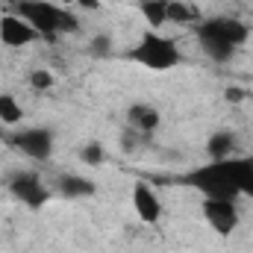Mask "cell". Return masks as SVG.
I'll use <instances>...</instances> for the list:
<instances>
[{"instance_id":"10","label":"cell","mask_w":253,"mask_h":253,"mask_svg":"<svg viewBox=\"0 0 253 253\" xmlns=\"http://www.w3.org/2000/svg\"><path fill=\"white\" fill-rule=\"evenodd\" d=\"M126 121H129V126L132 129H138L141 135H150L156 126H159V112L150 106V103H132L129 109H126Z\"/></svg>"},{"instance_id":"14","label":"cell","mask_w":253,"mask_h":253,"mask_svg":"<svg viewBox=\"0 0 253 253\" xmlns=\"http://www.w3.org/2000/svg\"><path fill=\"white\" fill-rule=\"evenodd\" d=\"M141 15L150 27H162L168 21V3L165 0H141Z\"/></svg>"},{"instance_id":"19","label":"cell","mask_w":253,"mask_h":253,"mask_svg":"<svg viewBox=\"0 0 253 253\" xmlns=\"http://www.w3.org/2000/svg\"><path fill=\"white\" fill-rule=\"evenodd\" d=\"M245 97H248L245 88H227V100H230V103H239V100H245Z\"/></svg>"},{"instance_id":"12","label":"cell","mask_w":253,"mask_h":253,"mask_svg":"<svg viewBox=\"0 0 253 253\" xmlns=\"http://www.w3.org/2000/svg\"><path fill=\"white\" fill-rule=\"evenodd\" d=\"M59 191L65 197H91L94 194V183L80 177V174H62L59 177Z\"/></svg>"},{"instance_id":"8","label":"cell","mask_w":253,"mask_h":253,"mask_svg":"<svg viewBox=\"0 0 253 253\" xmlns=\"http://www.w3.org/2000/svg\"><path fill=\"white\" fill-rule=\"evenodd\" d=\"M36 39H42L36 30H33V24H27L21 15H6V18H0V42L3 44H9V47H27V44H33Z\"/></svg>"},{"instance_id":"6","label":"cell","mask_w":253,"mask_h":253,"mask_svg":"<svg viewBox=\"0 0 253 253\" xmlns=\"http://www.w3.org/2000/svg\"><path fill=\"white\" fill-rule=\"evenodd\" d=\"M203 218L209 227L221 236H230L239 227V209L236 200H221V197H203Z\"/></svg>"},{"instance_id":"18","label":"cell","mask_w":253,"mask_h":253,"mask_svg":"<svg viewBox=\"0 0 253 253\" xmlns=\"http://www.w3.org/2000/svg\"><path fill=\"white\" fill-rule=\"evenodd\" d=\"M112 53V39L109 36H94L91 39V56H109Z\"/></svg>"},{"instance_id":"11","label":"cell","mask_w":253,"mask_h":253,"mask_svg":"<svg viewBox=\"0 0 253 253\" xmlns=\"http://www.w3.org/2000/svg\"><path fill=\"white\" fill-rule=\"evenodd\" d=\"M233 150H236V135H233V132H227V129L212 132V135H209V141H206V153H209V159H212V162L230 159V156H233Z\"/></svg>"},{"instance_id":"23","label":"cell","mask_w":253,"mask_h":253,"mask_svg":"<svg viewBox=\"0 0 253 253\" xmlns=\"http://www.w3.org/2000/svg\"><path fill=\"white\" fill-rule=\"evenodd\" d=\"M248 3H253V0H248Z\"/></svg>"},{"instance_id":"13","label":"cell","mask_w":253,"mask_h":253,"mask_svg":"<svg viewBox=\"0 0 253 253\" xmlns=\"http://www.w3.org/2000/svg\"><path fill=\"white\" fill-rule=\"evenodd\" d=\"M24 121V109L21 103L12 97V94H0V124L6 126H15Z\"/></svg>"},{"instance_id":"2","label":"cell","mask_w":253,"mask_h":253,"mask_svg":"<svg viewBox=\"0 0 253 253\" xmlns=\"http://www.w3.org/2000/svg\"><path fill=\"white\" fill-rule=\"evenodd\" d=\"M251 30L239 18H209L197 27V42L212 62H230L236 47L248 42Z\"/></svg>"},{"instance_id":"20","label":"cell","mask_w":253,"mask_h":253,"mask_svg":"<svg viewBox=\"0 0 253 253\" xmlns=\"http://www.w3.org/2000/svg\"><path fill=\"white\" fill-rule=\"evenodd\" d=\"M83 9H97V0H77Z\"/></svg>"},{"instance_id":"3","label":"cell","mask_w":253,"mask_h":253,"mask_svg":"<svg viewBox=\"0 0 253 253\" xmlns=\"http://www.w3.org/2000/svg\"><path fill=\"white\" fill-rule=\"evenodd\" d=\"M15 9H18V15H21L27 24H33V30H36L42 39H47V42H56L59 33L77 30V18H74L68 9L56 6V3H47V0H18Z\"/></svg>"},{"instance_id":"21","label":"cell","mask_w":253,"mask_h":253,"mask_svg":"<svg viewBox=\"0 0 253 253\" xmlns=\"http://www.w3.org/2000/svg\"><path fill=\"white\" fill-rule=\"evenodd\" d=\"M59 3H77V0H59Z\"/></svg>"},{"instance_id":"15","label":"cell","mask_w":253,"mask_h":253,"mask_svg":"<svg viewBox=\"0 0 253 253\" xmlns=\"http://www.w3.org/2000/svg\"><path fill=\"white\" fill-rule=\"evenodd\" d=\"M168 21H174V24H194L197 21V9H191L189 3L174 0V3H168Z\"/></svg>"},{"instance_id":"17","label":"cell","mask_w":253,"mask_h":253,"mask_svg":"<svg viewBox=\"0 0 253 253\" xmlns=\"http://www.w3.org/2000/svg\"><path fill=\"white\" fill-rule=\"evenodd\" d=\"M80 159L85 162V165H103V159H106V153H103V147L97 144V141H91V144H85L83 150H80Z\"/></svg>"},{"instance_id":"16","label":"cell","mask_w":253,"mask_h":253,"mask_svg":"<svg viewBox=\"0 0 253 253\" xmlns=\"http://www.w3.org/2000/svg\"><path fill=\"white\" fill-rule=\"evenodd\" d=\"M30 85L36 91H47V88L56 85V77L50 71H44V68H36V71H30Z\"/></svg>"},{"instance_id":"7","label":"cell","mask_w":253,"mask_h":253,"mask_svg":"<svg viewBox=\"0 0 253 253\" xmlns=\"http://www.w3.org/2000/svg\"><path fill=\"white\" fill-rule=\"evenodd\" d=\"M9 191H12L21 203H27V206H33V209L44 206L47 197H50V191L44 189V183L39 180V174H27V171L15 174V177L9 180Z\"/></svg>"},{"instance_id":"22","label":"cell","mask_w":253,"mask_h":253,"mask_svg":"<svg viewBox=\"0 0 253 253\" xmlns=\"http://www.w3.org/2000/svg\"><path fill=\"white\" fill-rule=\"evenodd\" d=\"M0 135H3V129H0Z\"/></svg>"},{"instance_id":"4","label":"cell","mask_w":253,"mask_h":253,"mask_svg":"<svg viewBox=\"0 0 253 253\" xmlns=\"http://www.w3.org/2000/svg\"><path fill=\"white\" fill-rule=\"evenodd\" d=\"M129 59L150 68V71H168L180 62V50L171 39L156 36V33H144L141 42L129 50Z\"/></svg>"},{"instance_id":"1","label":"cell","mask_w":253,"mask_h":253,"mask_svg":"<svg viewBox=\"0 0 253 253\" xmlns=\"http://www.w3.org/2000/svg\"><path fill=\"white\" fill-rule=\"evenodd\" d=\"M189 183L203 191V197L236 200L239 194L253 197V159H221L189 174Z\"/></svg>"},{"instance_id":"5","label":"cell","mask_w":253,"mask_h":253,"mask_svg":"<svg viewBox=\"0 0 253 253\" xmlns=\"http://www.w3.org/2000/svg\"><path fill=\"white\" fill-rule=\"evenodd\" d=\"M12 144L24 156L36 159V162H47L50 153H53V132L44 129V126H27V129H21V132L12 135Z\"/></svg>"},{"instance_id":"9","label":"cell","mask_w":253,"mask_h":253,"mask_svg":"<svg viewBox=\"0 0 253 253\" xmlns=\"http://www.w3.org/2000/svg\"><path fill=\"white\" fill-rule=\"evenodd\" d=\"M132 206H135V215L141 221H147V224L159 221V215H162L159 194L150 189L147 183H135V189H132Z\"/></svg>"}]
</instances>
